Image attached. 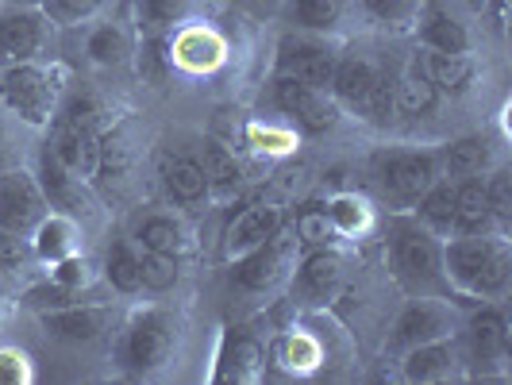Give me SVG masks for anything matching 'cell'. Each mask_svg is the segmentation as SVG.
<instances>
[{"label": "cell", "mask_w": 512, "mask_h": 385, "mask_svg": "<svg viewBox=\"0 0 512 385\" xmlns=\"http://www.w3.org/2000/svg\"><path fill=\"white\" fill-rule=\"evenodd\" d=\"M443 278L466 297H505L512 278L505 235H455L451 243H443Z\"/></svg>", "instance_id": "cell-1"}, {"label": "cell", "mask_w": 512, "mask_h": 385, "mask_svg": "<svg viewBox=\"0 0 512 385\" xmlns=\"http://www.w3.org/2000/svg\"><path fill=\"white\" fill-rule=\"evenodd\" d=\"M389 266L393 278L412 297H447L451 285L443 278V243L416 216H397L389 228Z\"/></svg>", "instance_id": "cell-2"}, {"label": "cell", "mask_w": 512, "mask_h": 385, "mask_svg": "<svg viewBox=\"0 0 512 385\" xmlns=\"http://www.w3.org/2000/svg\"><path fill=\"white\" fill-rule=\"evenodd\" d=\"M301 262V239L293 228H278L270 239H262L255 251L235 258V285L247 289V293H266V289H278L285 278H293Z\"/></svg>", "instance_id": "cell-3"}, {"label": "cell", "mask_w": 512, "mask_h": 385, "mask_svg": "<svg viewBox=\"0 0 512 385\" xmlns=\"http://www.w3.org/2000/svg\"><path fill=\"white\" fill-rule=\"evenodd\" d=\"M54 74L43 70L39 62H12L0 66V104L16 112L24 124H51L54 116Z\"/></svg>", "instance_id": "cell-4"}, {"label": "cell", "mask_w": 512, "mask_h": 385, "mask_svg": "<svg viewBox=\"0 0 512 385\" xmlns=\"http://www.w3.org/2000/svg\"><path fill=\"white\" fill-rule=\"evenodd\" d=\"M270 104L308 135L332 131L339 124V116H343V108L335 104L328 89H316V85H305V81L285 74H274V81H270Z\"/></svg>", "instance_id": "cell-5"}, {"label": "cell", "mask_w": 512, "mask_h": 385, "mask_svg": "<svg viewBox=\"0 0 512 385\" xmlns=\"http://www.w3.org/2000/svg\"><path fill=\"white\" fill-rule=\"evenodd\" d=\"M335 58H339V51H335L324 35L297 27V31H289V35L278 39L274 70L285 77H297V81H305V85H316V89H328Z\"/></svg>", "instance_id": "cell-6"}, {"label": "cell", "mask_w": 512, "mask_h": 385, "mask_svg": "<svg viewBox=\"0 0 512 385\" xmlns=\"http://www.w3.org/2000/svg\"><path fill=\"white\" fill-rule=\"evenodd\" d=\"M439 178V154L432 151H389L378 154V181L393 205L409 208Z\"/></svg>", "instance_id": "cell-7"}, {"label": "cell", "mask_w": 512, "mask_h": 385, "mask_svg": "<svg viewBox=\"0 0 512 385\" xmlns=\"http://www.w3.org/2000/svg\"><path fill=\"white\" fill-rule=\"evenodd\" d=\"M170 347H174V324L166 312L151 308V312H139L128 324L124 343H120V359L135 374H147L170 359Z\"/></svg>", "instance_id": "cell-8"}, {"label": "cell", "mask_w": 512, "mask_h": 385, "mask_svg": "<svg viewBox=\"0 0 512 385\" xmlns=\"http://www.w3.org/2000/svg\"><path fill=\"white\" fill-rule=\"evenodd\" d=\"M47 216V197L35 174L27 170H4L0 174V231L31 235Z\"/></svg>", "instance_id": "cell-9"}, {"label": "cell", "mask_w": 512, "mask_h": 385, "mask_svg": "<svg viewBox=\"0 0 512 385\" xmlns=\"http://www.w3.org/2000/svg\"><path fill=\"white\" fill-rule=\"evenodd\" d=\"M455 332V316L451 308L439 305V297H416L412 305H405V312L393 320V335H389V351L393 355H405L420 343H432V339H447Z\"/></svg>", "instance_id": "cell-10"}, {"label": "cell", "mask_w": 512, "mask_h": 385, "mask_svg": "<svg viewBox=\"0 0 512 385\" xmlns=\"http://www.w3.org/2000/svg\"><path fill=\"white\" fill-rule=\"evenodd\" d=\"M47 147L54 151V158L74 174L77 181H93L97 178V158H101V131L97 128H81L66 116H51V139Z\"/></svg>", "instance_id": "cell-11"}, {"label": "cell", "mask_w": 512, "mask_h": 385, "mask_svg": "<svg viewBox=\"0 0 512 385\" xmlns=\"http://www.w3.org/2000/svg\"><path fill=\"white\" fill-rule=\"evenodd\" d=\"M47 27L51 20L43 16V8H8L0 16V66H12V62H35L43 43H47Z\"/></svg>", "instance_id": "cell-12"}, {"label": "cell", "mask_w": 512, "mask_h": 385, "mask_svg": "<svg viewBox=\"0 0 512 385\" xmlns=\"http://www.w3.org/2000/svg\"><path fill=\"white\" fill-rule=\"evenodd\" d=\"M409 66L436 85L439 97H462V93H470V85L478 77V66H474L470 54H443V51H428V47H420V51L412 54Z\"/></svg>", "instance_id": "cell-13"}, {"label": "cell", "mask_w": 512, "mask_h": 385, "mask_svg": "<svg viewBox=\"0 0 512 385\" xmlns=\"http://www.w3.org/2000/svg\"><path fill=\"white\" fill-rule=\"evenodd\" d=\"M412 27L420 35V47H428V51L470 54V31H466V24H462L443 0H424Z\"/></svg>", "instance_id": "cell-14"}, {"label": "cell", "mask_w": 512, "mask_h": 385, "mask_svg": "<svg viewBox=\"0 0 512 385\" xmlns=\"http://www.w3.org/2000/svg\"><path fill=\"white\" fill-rule=\"evenodd\" d=\"M285 224V212L282 205H247L243 212H235L231 216L228 231H224V255L228 258H239L247 255V251H255L262 239H270L274 231Z\"/></svg>", "instance_id": "cell-15"}, {"label": "cell", "mask_w": 512, "mask_h": 385, "mask_svg": "<svg viewBox=\"0 0 512 385\" xmlns=\"http://www.w3.org/2000/svg\"><path fill=\"white\" fill-rule=\"evenodd\" d=\"M466 351H470V362H482V366H493V362L509 359V320L501 308H478L466 324Z\"/></svg>", "instance_id": "cell-16"}, {"label": "cell", "mask_w": 512, "mask_h": 385, "mask_svg": "<svg viewBox=\"0 0 512 385\" xmlns=\"http://www.w3.org/2000/svg\"><path fill=\"white\" fill-rule=\"evenodd\" d=\"M166 43H170V62L181 66V70H193V74L216 70V66L224 62V43H220V35L208 31V27L181 24L166 35Z\"/></svg>", "instance_id": "cell-17"}, {"label": "cell", "mask_w": 512, "mask_h": 385, "mask_svg": "<svg viewBox=\"0 0 512 385\" xmlns=\"http://www.w3.org/2000/svg\"><path fill=\"white\" fill-rule=\"evenodd\" d=\"M378 66L366 58V54H339L335 58L332 81H328V93L335 97L339 108H351V112H362V104L370 97L374 81H378Z\"/></svg>", "instance_id": "cell-18"}, {"label": "cell", "mask_w": 512, "mask_h": 385, "mask_svg": "<svg viewBox=\"0 0 512 385\" xmlns=\"http://www.w3.org/2000/svg\"><path fill=\"white\" fill-rule=\"evenodd\" d=\"M339 282H343V255L328 247H312L293 270V289L305 301H328Z\"/></svg>", "instance_id": "cell-19"}, {"label": "cell", "mask_w": 512, "mask_h": 385, "mask_svg": "<svg viewBox=\"0 0 512 385\" xmlns=\"http://www.w3.org/2000/svg\"><path fill=\"white\" fill-rule=\"evenodd\" d=\"M39 320L54 339H66V343H93L108 328V312L101 305L47 308V312H39Z\"/></svg>", "instance_id": "cell-20"}, {"label": "cell", "mask_w": 512, "mask_h": 385, "mask_svg": "<svg viewBox=\"0 0 512 385\" xmlns=\"http://www.w3.org/2000/svg\"><path fill=\"white\" fill-rule=\"evenodd\" d=\"M459 235H501L497 216L489 212L486 185L482 178H459L455 181V228Z\"/></svg>", "instance_id": "cell-21"}, {"label": "cell", "mask_w": 512, "mask_h": 385, "mask_svg": "<svg viewBox=\"0 0 512 385\" xmlns=\"http://www.w3.org/2000/svg\"><path fill=\"white\" fill-rule=\"evenodd\" d=\"M439 170L447 178H482L493 170V143L486 135H462L439 151Z\"/></svg>", "instance_id": "cell-22"}, {"label": "cell", "mask_w": 512, "mask_h": 385, "mask_svg": "<svg viewBox=\"0 0 512 385\" xmlns=\"http://www.w3.org/2000/svg\"><path fill=\"white\" fill-rule=\"evenodd\" d=\"M35 181H39V189H43V197H47V205H54L58 212H81V185L85 181H77L58 158H54L51 147H43L39 151V170H35Z\"/></svg>", "instance_id": "cell-23"}, {"label": "cell", "mask_w": 512, "mask_h": 385, "mask_svg": "<svg viewBox=\"0 0 512 385\" xmlns=\"http://www.w3.org/2000/svg\"><path fill=\"white\" fill-rule=\"evenodd\" d=\"M162 185L178 205H197L212 193L201 162L185 158V154H162Z\"/></svg>", "instance_id": "cell-24"}, {"label": "cell", "mask_w": 512, "mask_h": 385, "mask_svg": "<svg viewBox=\"0 0 512 385\" xmlns=\"http://www.w3.org/2000/svg\"><path fill=\"white\" fill-rule=\"evenodd\" d=\"M455 370V347L447 339H432V343H420L405 351L401 359V378L405 382H439Z\"/></svg>", "instance_id": "cell-25"}, {"label": "cell", "mask_w": 512, "mask_h": 385, "mask_svg": "<svg viewBox=\"0 0 512 385\" xmlns=\"http://www.w3.org/2000/svg\"><path fill=\"white\" fill-rule=\"evenodd\" d=\"M393 104H397V112L405 120H428L439 108V89L409 66V74H401L397 85H393Z\"/></svg>", "instance_id": "cell-26"}, {"label": "cell", "mask_w": 512, "mask_h": 385, "mask_svg": "<svg viewBox=\"0 0 512 385\" xmlns=\"http://www.w3.org/2000/svg\"><path fill=\"white\" fill-rule=\"evenodd\" d=\"M416 220L428 231H436V235H447V231L455 228V181L439 174L424 189V197L416 201Z\"/></svg>", "instance_id": "cell-27"}, {"label": "cell", "mask_w": 512, "mask_h": 385, "mask_svg": "<svg viewBox=\"0 0 512 385\" xmlns=\"http://www.w3.org/2000/svg\"><path fill=\"white\" fill-rule=\"evenodd\" d=\"M31 235H35V255L47 262L70 258L77 251V224L70 220V212H47Z\"/></svg>", "instance_id": "cell-28"}, {"label": "cell", "mask_w": 512, "mask_h": 385, "mask_svg": "<svg viewBox=\"0 0 512 385\" xmlns=\"http://www.w3.org/2000/svg\"><path fill=\"white\" fill-rule=\"evenodd\" d=\"M85 54L97 66H124L131 54V35L120 24H97L85 35Z\"/></svg>", "instance_id": "cell-29"}, {"label": "cell", "mask_w": 512, "mask_h": 385, "mask_svg": "<svg viewBox=\"0 0 512 385\" xmlns=\"http://www.w3.org/2000/svg\"><path fill=\"white\" fill-rule=\"evenodd\" d=\"M285 4H289V20L316 35L335 31L347 16V0H285Z\"/></svg>", "instance_id": "cell-30"}, {"label": "cell", "mask_w": 512, "mask_h": 385, "mask_svg": "<svg viewBox=\"0 0 512 385\" xmlns=\"http://www.w3.org/2000/svg\"><path fill=\"white\" fill-rule=\"evenodd\" d=\"M135 243L143 251H166V255H181L185 251V228L174 216H147L135 228Z\"/></svg>", "instance_id": "cell-31"}, {"label": "cell", "mask_w": 512, "mask_h": 385, "mask_svg": "<svg viewBox=\"0 0 512 385\" xmlns=\"http://www.w3.org/2000/svg\"><path fill=\"white\" fill-rule=\"evenodd\" d=\"M197 162H201V170H205V178L212 189H231V185H239V178H243L235 154H231L220 139H205L201 151H197Z\"/></svg>", "instance_id": "cell-32"}, {"label": "cell", "mask_w": 512, "mask_h": 385, "mask_svg": "<svg viewBox=\"0 0 512 385\" xmlns=\"http://www.w3.org/2000/svg\"><path fill=\"white\" fill-rule=\"evenodd\" d=\"M104 278H108V285H112V289H120V293H139V289H143L139 255L131 251L124 239L108 247V255H104Z\"/></svg>", "instance_id": "cell-33"}, {"label": "cell", "mask_w": 512, "mask_h": 385, "mask_svg": "<svg viewBox=\"0 0 512 385\" xmlns=\"http://www.w3.org/2000/svg\"><path fill=\"white\" fill-rule=\"evenodd\" d=\"M131 170V143L124 128L101 131V158H97V178L93 181H124Z\"/></svg>", "instance_id": "cell-34"}, {"label": "cell", "mask_w": 512, "mask_h": 385, "mask_svg": "<svg viewBox=\"0 0 512 385\" xmlns=\"http://www.w3.org/2000/svg\"><path fill=\"white\" fill-rule=\"evenodd\" d=\"M193 16V0H139V20L151 35H170Z\"/></svg>", "instance_id": "cell-35"}, {"label": "cell", "mask_w": 512, "mask_h": 385, "mask_svg": "<svg viewBox=\"0 0 512 385\" xmlns=\"http://www.w3.org/2000/svg\"><path fill=\"white\" fill-rule=\"evenodd\" d=\"M420 4L424 0H359L362 16L389 31H409L420 16Z\"/></svg>", "instance_id": "cell-36"}, {"label": "cell", "mask_w": 512, "mask_h": 385, "mask_svg": "<svg viewBox=\"0 0 512 385\" xmlns=\"http://www.w3.org/2000/svg\"><path fill=\"white\" fill-rule=\"evenodd\" d=\"M293 231H297V239H301V247H328L335 235V224L332 216H328V205H301L297 212V220H293Z\"/></svg>", "instance_id": "cell-37"}, {"label": "cell", "mask_w": 512, "mask_h": 385, "mask_svg": "<svg viewBox=\"0 0 512 385\" xmlns=\"http://www.w3.org/2000/svg\"><path fill=\"white\" fill-rule=\"evenodd\" d=\"M139 274H143V289L151 293H166L174 289L181 278L178 255H166V251H143L139 255Z\"/></svg>", "instance_id": "cell-38"}, {"label": "cell", "mask_w": 512, "mask_h": 385, "mask_svg": "<svg viewBox=\"0 0 512 385\" xmlns=\"http://www.w3.org/2000/svg\"><path fill=\"white\" fill-rule=\"evenodd\" d=\"M170 70H174V62H170V43H166V35H147L143 47H139V77L151 81V85H162Z\"/></svg>", "instance_id": "cell-39"}, {"label": "cell", "mask_w": 512, "mask_h": 385, "mask_svg": "<svg viewBox=\"0 0 512 385\" xmlns=\"http://www.w3.org/2000/svg\"><path fill=\"white\" fill-rule=\"evenodd\" d=\"M486 185V201H489V212L497 216V224L501 228H509L512 224V174L505 166H493L489 170V178L482 181Z\"/></svg>", "instance_id": "cell-40"}, {"label": "cell", "mask_w": 512, "mask_h": 385, "mask_svg": "<svg viewBox=\"0 0 512 385\" xmlns=\"http://www.w3.org/2000/svg\"><path fill=\"white\" fill-rule=\"evenodd\" d=\"M108 0H43V16L51 20V24H81V20H93L97 12H101Z\"/></svg>", "instance_id": "cell-41"}, {"label": "cell", "mask_w": 512, "mask_h": 385, "mask_svg": "<svg viewBox=\"0 0 512 385\" xmlns=\"http://www.w3.org/2000/svg\"><path fill=\"white\" fill-rule=\"evenodd\" d=\"M328 216H332L335 231H343V235H355V231L366 228V216H370V208H366V201H359L355 193H343V197L328 201Z\"/></svg>", "instance_id": "cell-42"}, {"label": "cell", "mask_w": 512, "mask_h": 385, "mask_svg": "<svg viewBox=\"0 0 512 385\" xmlns=\"http://www.w3.org/2000/svg\"><path fill=\"white\" fill-rule=\"evenodd\" d=\"M58 116H66V120H74L81 128H101V101L89 93V89H70L66 93V101L58 108Z\"/></svg>", "instance_id": "cell-43"}, {"label": "cell", "mask_w": 512, "mask_h": 385, "mask_svg": "<svg viewBox=\"0 0 512 385\" xmlns=\"http://www.w3.org/2000/svg\"><path fill=\"white\" fill-rule=\"evenodd\" d=\"M393 85H397V81L389 74H378L370 97L362 104V116H366L370 124H389V120H393V112H397V104H393Z\"/></svg>", "instance_id": "cell-44"}, {"label": "cell", "mask_w": 512, "mask_h": 385, "mask_svg": "<svg viewBox=\"0 0 512 385\" xmlns=\"http://www.w3.org/2000/svg\"><path fill=\"white\" fill-rule=\"evenodd\" d=\"M258 370H262V347H258L255 339H239L235 351H231L228 378H235V382H251V378H258Z\"/></svg>", "instance_id": "cell-45"}, {"label": "cell", "mask_w": 512, "mask_h": 385, "mask_svg": "<svg viewBox=\"0 0 512 385\" xmlns=\"http://www.w3.org/2000/svg\"><path fill=\"white\" fill-rule=\"evenodd\" d=\"M278 362L293 366V370H308V366L320 362V351L308 343L305 335H289V339H282V347H278Z\"/></svg>", "instance_id": "cell-46"}, {"label": "cell", "mask_w": 512, "mask_h": 385, "mask_svg": "<svg viewBox=\"0 0 512 385\" xmlns=\"http://www.w3.org/2000/svg\"><path fill=\"white\" fill-rule=\"evenodd\" d=\"M31 255H35V247H27V235L0 231V266H4V270H20Z\"/></svg>", "instance_id": "cell-47"}, {"label": "cell", "mask_w": 512, "mask_h": 385, "mask_svg": "<svg viewBox=\"0 0 512 385\" xmlns=\"http://www.w3.org/2000/svg\"><path fill=\"white\" fill-rule=\"evenodd\" d=\"M70 297H74V293H70L66 285L54 282V285H43V289H31V293H27V305H35L39 312H47V308L70 305Z\"/></svg>", "instance_id": "cell-48"}, {"label": "cell", "mask_w": 512, "mask_h": 385, "mask_svg": "<svg viewBox=\"0 0 512 385\" xmlns=\"http://www.w3.org/2000/svg\"><path fill=\"white\" fill-rule=\"evenodd\" d=\"M54 266H58V270H54V282H58V285H66V289H74V285H85V262H77L74 255L58 258Z\"/></svg>", "instance_id": "cell-49"}, {"label": "cell", "mask_w": 512, "mask_h": 385, "mask_svg": "<svg viewBox=\"0 0 512 385\" xmlns=\"http://www.w3.org/2000/svg\"><path fill=\"white\" fill-rule=\"evenodd\" d=\"M24 355H16V351H0V382H20L27 378V366H24Z\"/></svg>", "instance_id": "cell-50"}, {"label": "cell", "mask_w": 512, "mask_h": 385, "mask_svg": "<svg viewBox=\"0 0 512 385\" xmlns=\"http://www.w3.org/2000/svg\"><path fill=\"white\" fill-rule=\"evenodd\" d=\"M462 4H466L470 12H486V8H489V0H462Z\"/></svg>", "instance_id": "cell-51"}, {"label": "cell", "mask_w": 512, "mask_h": 385, "mask_svg": "<svg viewBox=\"0 0 512 385\" xmlns=\"http://www.w3.org/2000/svg\"><path fill=\"white\" fill-rule=\"evenodd\" d=\"M8 274H12V270H4V266H0V289L8 285Z\"/></svg>", "instance_id": "cell-52"}, {"label": "cell", "mask_w": 512, "mask_h": 385, "mask_svg": "<svg viewBox=\"0 0 512 385\" xmlns=\"http://www.w3.org/2000/svg\"><path fill=\"white\" fill-rule=\"evenodd\" d=\"M258 4H266V8H274V4H282V0H258Z\"/></svg>", "instance_id": "cell-53"}, {"label": "cell", "mask_w": 512, "mask_h": 385, "mask_svg": "<svg viewBox=\"0 0 512 385\" xmlns=\"http://www.w3.org/2000/svg\"><path fill=\"white\" fill-rule=\"evenodd\" d=\"M0 151H4V124H0Z\"/></svg>", "instance_id": "cell-54"}, {"label": "cell", "mask_w": 512, "mask_h": 385, "mask_svg": "<svg viewBox=\"0 0 512 385\" xmlns=\"http://www.w3.org/2000/svg\"><path fill=\"white\" fill-rule=\"evenodd\" d=\"M20 4H43V0H20Z\"/></svg>", "instance_id": "cell-55"}]
</instances>
